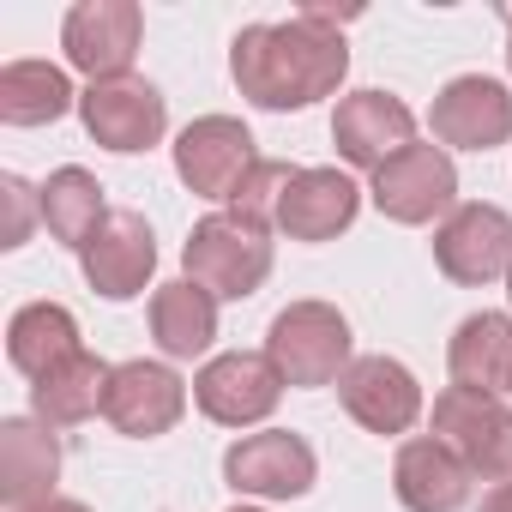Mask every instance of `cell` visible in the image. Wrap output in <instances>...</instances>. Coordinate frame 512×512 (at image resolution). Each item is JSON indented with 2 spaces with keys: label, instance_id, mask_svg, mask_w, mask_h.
I'll list each match as a JSON object with an SVG mask.
<instances>
[{
  "label": "cell",
  "instance_id": "obj_1",
  "mask_svg": "<svg viewBox=\"0 0 512 512\" xmlns=\"http://www.w3.org/2000/svg\"><path fill=\"white\" fill-rule=\"evenodd\" d=\"M229 73L253 109H308L332 97L350 73V49L338 31V13L302 7L284 25H247L229 43Z\"/></svg>",
  "mask_w": 512,
  "mask_h": 512
},
{
  "label": "cell",
  "instance_id": "obj_2",
  "mask_svg": "<svg viewBox=\"0 0 512 512\" xmlns=\"http://www.w3.org/2000/svg\"><path fill=\"white\" fill-rule=\"evenodd\" d=\"M181 260L199 290H211L217 302H241L272 278V223H253L241 211H211L193 223Z\"/></svg>",
  "mask_w": 512,
  "mask_h": 512
},
{
  "label": "cell",
  "instance_id": "obj_3",
  "mask_svg": "<svg viewBox=\"0 0 512 512\" xmlns=\"http://www.w3.org/2000/svg\"><path fill=\"white\" fill-rule=\"evenodd\" d=\"M350 350H356L350 320L332 302H290L266 332V356L284 374V386H332V380H344V368L356 362Z\"/></svg>",
  "mask_w": 512,
  "mask_h": 512
},
{
  "label": "cell",
  "instance_id": "obj_4",
  "mask_svg": "<svg viewBox=\"0 0 512 512\" xmlns=\"http://www.w3.org/2000/svg\"><path fill=\"white\" fill-rule=\"evenodd\" d=\"M434 440H446L470 476L506 488L512 482V410L488 392H464V386H446L434 398Z\"/></svg>",
  "mask_w": 512,
  "mask_h": 512
},
{
  "label": "cell",
  "instance_id": "obj_5",
  "mask_svg": "<svg viewBox=\"0 0 512 512\" xmlns=\"http://www.w3.org/2000/svg\"><path fill=\"white\" fill-rule=\"evenodd\" d=\"M284 398V374L272 368L266 350H229V356H211L199 374H193V404L217 422V428H253L266 422Z\"/></svg>",
  "mask_w": 512,
  "mask_h": 512
},
{
  "label": "cell",
  "instance_id": "obj_6",
  "mask_svg": "<svg viewBox=\"0 0 512 512\" xmlns=\"http://www.w3.org/2000/svg\"><path fill=\"white\" fill-rule=\"evenodd\" d=\"M320 476V458L302 434L290 428H266V434H241L229 452H223V482L235 494H253V500H302Z\"/></svg>",
  "mask_w": 512,
  "mask_h": 512
},
{
  "label": "cell",
  "instance_id": "obj_7",
  "mask_svg": "<svg viewBox=\"0 0 512 512\" xmlns=\"http://www.w3.org/2000/svg\"><path fill=\"white\" fill-rule=\"evenodd\" d=\"M139 37H145V13L133 0H79L61 25V49L91 85L127 79L133 55H139Z\"/></svg>",
  "mask_w": 512,
  "mask_h": 512
},
{
  "label": "cell",
  "instance_id": "obj_8",
  "mask_svg": "<svg viewBox=\"0 0 512 512\" xmlns=\"http://www.w3.org/2000/svg\"><path fill=\"white\" fill-rule=\"evenodd\" d=\"M253 163H260V151H253V133L235 115H199L175 139V175L199 199H235Z\"/></svg>",
  "mask_w": 512,
  "mask_h": 512
},
{
  "label": "cell",
  "instance_id": "obj_9",
  "mask_svg": "<svg viewBox=\"0 0 512 512\" xmlns=\"http://www.w3.org/2000/svg\"><path fill=\"white\" fill-rule=\"evenodd\" d=\"M434 266H440L452 284H470V290L506 278V272H512V211L482 205V199L458 205V211L434 229Z\"/></svg>",
  "mask_w": 512,
  "mask_h": 512
},
{
  "label": "cell",
  "instance_id": "obj_10",
  "mask_svg": "<svg viewBox=\"0 0 512 512\" xmlns=\"http://www.w3.org/2000/svg\"><path fill=\"white\" fill-rule=\"evenodd\" d=\"M374 205L392 223H434L458 211V169L440 145H410L404 157H392L386 169H374Z\"/></svg>",
  "mask_w": 512,
  "mask_h": 512
},
{
  "label": "cell",
  "instance_id": "obj_11",
  "mask_svg": "<svg viewBox=\"0 0 512 512\" xmlns=\"http://www.w3.org/2000/svg\"><path fill=\"white\" fill-rule=\"evenodd\" d=\"M79 121H85V133L103 145V151H121V157H133V151H151L157 139H163V127H169V103H163V91L151 85V79H109V85H91L85 97H79Z\"/></svg>",
  "mask_w": 512,
  "mask_h": 512
},
{
  "label": "cell",
  "instance_id": "obj_12",
  "mask_svg": "<svg viewBox=\"0 0 512 512\" xmlns=\"http://www.w3.org/2000/svg\"><path fill=\"white\" fill-rule=\"evenodd\" d=\"M187 410V380L169 368V362H121L109 374V398H103V416L115 434L127 440H157L181 422Z\"/></svg>",
  "mask_w": 512,
  "mask_h": 512
},
{
  "label": "cell",
  "instance_id": "obj_13",
  "mask_svg": "<svg viewBox=\"0 0 512 512\" xmlns=\"http://www.w3.org/2000/svg\"><path fill=\"white\" fill-rule=\"evenodd\" d=\"M332 145H338L344 163L374 175V169H386L392 157H404L416 145V115L392 91H356L332 115Z\"/></svg>",
  "mask_w": 512,
  "mask_h": 512
},
{
  "label": "cell",
  "instance_id": "obj_14",
  "mask_svg": "<svg viewBox=\"0 0 512 512\" xmlns=\"http://www.w3.org/2000/svg\"><path fill=\"white\" fill-rule=\"evenodd\" d=\"M428 127L440 145H458V151H494L512 139V91L500 79H482V73H464L452 79L434 109H428Z\"/></svg>",
  "mask_w": 512,
  "mask_h": 512
},
{
  "label": "cell",
  "instance_id": "obj_15",
  "mask_svg": "<svg viewBox=\"0 0 512 512\" xmlns=\"http://www.w3.org/2000/svg\"><path fill=\"white\" fill-rule=\"evenodd\" d=\"M79 266H85V284L109 302H127L151 284L157 272V235L139 211H109V223L91 235V247L79 253Z\"/></svg>",
  "mask_w": 512,
  "mask_h": 512
},
{
  "label": "cell",
  "instance_id": "obj_16",
  "mask_svg": "<svg viewBox=\"0 0 512 512\" xmlns=\"http://www.w3.org/2000/svg\"><path fill=\"white\" fill-rule=\"evenodd\" d=\"M338 398L368 434H404L422 416V386L398 356H356L338 380Z\"/></svg>",
  "mask_w": 512,
  "mask_h": 512
},
{
  "label": "cell",
  "instance_id": "obj_17",
  "mask_svg": "<svg viewBox=\"0 0 512 512\" xmlns=\"http://www.w3.org/2000/svg\"><path fill=\"white\" fill-rule=\"evenodd\" d=\"M470 482H476L470 464L434 434L404 440L392 458V488H398L404 512H458V506H470Z\"/></svg>",
  "mask_w": 512,
  "mask_h": 512
},
{
  "label": "cell",
  "instance_id": "obj_18",
  "mask_svg": "<svg viewBox=\"0 0 512 512\" xmlns=\"http://www.w3.org/2000/svg\"><path fill=\"white\" fill-rule=\"evenodd\" d=\"M356 211H362V187L344 169H296L272 229H284L290 241H332L356 223Z\"/></svg>",
  "mask_w": 512,
  "mask_h": 512
},
{
  "label": "cell",
  "instance_id": "obj_19",
  "mask_svg": "<svg viewBox=\"0 0 512 512\" xmlns=\"http://www.w3.org/2000/svg\"><path fill=\"white\" fill-rule=\"evenodd\" d=\"M55 476H61V440L49 434V422H37V416L0 422V494H7L13 512L49 500Z\"/></svg>",
  "mask_w": 512,
  "mask_h": 512
},
{
  "label": "cell",
  "instance_id": "obj_20",
  "mask_svg": "<svg viewBox=\"0 0 512 512\" xmlns=\"http://www.w3.org/2000/svg\"><path fill=\"white\" fill-rule=\"evenodd\" d=\"M446 368L464 392H512V314H470L446 344Z\"/></svg>",
  "mask_w": 512,
  "mask_h": 512
},
{
  "label": "cell",
  "instance_id": "obj_21",
  "mask_svg": "<svg viewBox=\"0 0 512 512\" xmlns=\"http://www.w3.org/2000/svg\"><path fill=\"white\" fill-rule=\"evenodd\" d=\"M151 338L169 362H193L217 344V296L193 278H175L151 296Z\"/></svg>",
  "mask_w": 512,
  "mask_h": 512
},
{
  "label": "cell",
  "instance_id": "obj_22",
  "mask_svg": "<svg viewBox=\"0 0 512 512\" xmlns=\"http://www.w3.org/2000/svg\"><path fill=\"white\" fill-rule=\"evenodd\" d=\"M109 362L103 356H91V350H79L73 362H61L55 374H43L37 386H31V410H37V422H49V428H79V422H91L97 410H103V398H109Z\"/></svg>",
  "mask_w": 512,
  "mask_h": 512
},
{
  "label": "cell",
  "instance_id": "obj_23",
  "mask_svg": "<svg viewBox=\"0 0 512 512\" xmlns=\"http://www.w3.org/2000/svg\"><path fill=\"white\" fill-rule=\"evenodd\" d=\"M79 350H85V344H79V320H73L61 302H31V308H19L13 326H7V356H13V368L31 374V380L55 374V368L73 362Z\"/></svg>",
  "mask_w": 512,
  "mask_h": 512
},
{
  "label": "cell",
  "instance_id": "obj_24",
  "mask_svg": "<svg viewBox=\"0 0 512 512\" xmlns=\"http://www.w3.org/2000/svg\"><path fill=\"white\" fill-rule=\"evenodd\" d=\"M43 223H49V235H55L61 247L85 253V247H91V235L109 223L103 181H97L91 169H79V163L55 169V175L43 181Z\"/></svg>",
  "mask_w": 512,
  "mask_h": 512
},
{
  "label": "cell",
  "instance_id": "obj_25",
  "mask_svg": "<svg viewBox=\"0 0 512 512\" xmlns=\"http://www.w3.org/2000/svg\"><path fill=\"white\" fill-rule=\"evenodd\" d=\"M73 85L49 61H7L0 67V121L7 127H49L73 109Z\"/></svg>",
  "mask_w": 512,
  "mask_h": 512
},
{
  "label": "cell",
  "instance_id": "obj_26",
  "mask_svg": "<svg viewBox=\"0 0 512 512\" xmlns=\"http://www.w3.org/2000/svg\"><path fill=\"white\" fill-rule=\"evenodd\" d=\"M290 181H296V169H290V163L260 157V163H253V175L241 181V193L229 199V211H241V217H253V223H278V205H284Z\"/></svg>",
  "mask_w": 512,
  "mask_h": 512
},
{
  "label": "cell",
  "instance_id": "obj_27",
  "mask_svg": "<svg viewBox=\"0 0 512 512\" xmlns=\"http://www.w3.org/2000/svg\"><path fill=\"white\" fill-rule=\"evenodd\" d=\"M0 199H7V229H0V247H25L31 217H43V187L7 175V181H0Z\"/></svg>",
  "mask_w": 512,
  "mask_h": 512
},
{
  "label": "cell",
  "instance_id": "obj_28",
  "mask_svg": "<svg viewBox=\"0 0 512 512\" xmlns=\"http://www.w3.org/2000/svg\"><path fill=\"white\" fill-rule=\"evenodd\" d=\"M19 512H91L85 500H67V494H49V500H37V506H19Z\"/></svg>",
  "mask_w": 512,
  "mask_h": 512
},
{
  "label": "cell",
  "instance_id": "obj_29",
  "mask_svg": "<svg viewBox=\"0 0 512 512\" xmlns=\"http://www.w3.org/2000/svg\"><path fill=\"white\" fill-rule=\"evenodd\" d=\"M482 512H512V482L506 488H488L482 494Z\"/></svg>",
  "mask_w": 512,
  "mask_h": 512
},
{
  "label": "cell",
  "instance_id": "obj_30",
  "mask_svg": "<svg viewBox=\"0 0 512 512\" xmlns=\"http://www.w3.org/2000/svg\"><path fill=\"white\" fill-rule=\"evenodd\" d=\"M506 67H512V13H506Z\"/></svg>",
  "mask_w": 512,
  "mask_h": 512
},
{
  "label": "cell",
  "instance_id": "obj_31",
  "mask_svg": "<svg viewBox=\"0 0 512 512\" xmlns=\"http://www.w3.org/2000/svg\"><path fill=\"white\" fill-rule=\"evenodd\" d=\"M229 512H266V506H229Z\"/></svg>",
  "mask_w": 512,
  "mask_h": 512
},
{
  "label": "cell",
  "instance_id": "obj_32",
  "mask_svg": "<svg viewBox=\"0 0 512 512\" xmlns=\"http://www.w3.org/2000/svg\"><path fill=\"white\" fill-rule=\"evenodd\" d=\"M506 296H512V272H506Z\"/></svg>",
  "mask_w": 512,
  "mask_h": 512
}]
</instances>
